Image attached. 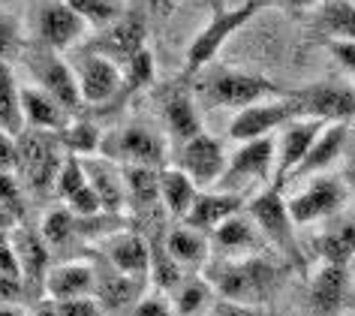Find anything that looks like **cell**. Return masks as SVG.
Masks as SVG:
<instances>
[{"instance_id":"3957f363","label":"cell","mask_w":355,"mask_h":316,"mask_svg":"<svg viewBox=\"0 0 355 316\" xmlns=\"http://www.w3.org/2000/svg\"><path fill=\"white\" fill-rule=\"evenodd\" d=\"M295 118H304V105L289 91L286 96H277V100H265L250 105V109H241L229 124V136L238 145L256 142V139H268L274 130H283Z\"/></svg>"},{"instance_id":"60d3db41","label":"cell","mask_w":355,"mask_h":316,"mask_svg":"<svg viewBox=\"0 0 355 316\" xmlns=\"http://www.w3.org/2000/svg\"><path fill=\"white\" fill-rule=\"evenodd\" d=\"M21 49V37H19V24H15V19L10 12L0 10V60H10L15 51Z\"/></svg>"},{"instance_id":"d6986e66","label":"cell","mask_w":355,"mask_h":316,"mask_svg":"<svg viewBox=\"0 0 355 316\" xmlns=\"http://www.w3.org/2000/svg\"><path fill=\"white\" fill-rule=\"evenodd\" d=\"M85 175H87V184L91 190L96 193L103 211L109 214H118L123 211V202H127V187H123V175L118 172V166L112 160H105L103 154L96 157H85Z\"/></svg>"},{"instance_id":"4fadbf2b","label":"cell","mask_w":355,"mask_h":316,"mask_svg":"<svg viewBox=\"0 0 355 316\" xmlns=\"http://www.w3.org/2000/svg\"><path fill=\"white\" fill-rule=\"evenodd\" d=\"M141 49H145V21H141L139 15L127 12L118 24L96 33V40L87 42L82 51H87V55H103L123 69Z\"/></svg>"},{"instance_id":"ab89813d","label":"cell","mask_w":355,"mask_h":316,"mask_svg":"<svg viewBox=\"0 0 355 316\" xmlns=\"http://www.w3.org/2000/svg\"><path fill=\"white\" fill-rule=\"evenodd\" d=\"M76 226H78V217L73 214V211L58 208V211H51V214L46 217L40 235H42V241H46L49 247H60V244H67L69 238H73Z\"/></svg>"},{"instance_id":"44dd1931","label":"cell","mask_w":355,"mask_h":316,"mask_svg":"<svg viewBox=\"0 0 355 316\" xmlns=\"http://www.w3.org/2000/svg\"><path fill=\"white\" fill-rule=\"evenodd\" d=\"M67 115H69V112L58 100H51V96L42 91V87H37V85L21 87V118H24V130L60 133V130L67 127Z\"/></svg>"},{"instance_id":"7bdbcfd3","label":"cell","mask_w":355,"mask_h":316,"mask_svg":"<svg viewBox=\"0 0 355 316\" xmlns=\"http://www.w3.org/2000/svg\"><path fill=\"white\" fill-rule=\"evenodd\" d=\"M172 301L163 295V292H154V295H145L139 298V304L132 307V316H172Z\"/></svg>"},{"instance_id":"e575fe53","label":"cell","mask_w":355,"mask_h":316,"mask_svg":"<svg viewBox=\"0 0 355 316\" xmlns=\"http://www.w3.org/2000/svg\"><path fill=\"white\" fill-rule=\"evenodd\" d=\"M60 145L67 148V154L73 157H96L103 148V136H100V127L91 124V121H76V124H67L60 130Z\"/></svg>"},{"instance_id":"7c38bea8","label":"cell","mask_w":355,"mask_h":316,"mask_svg":"<svg viewBox=\"0 0 355 316\" xmlns=\"http://www.w3.org/2000/svg\"><path fill=\"white\" fill-rule=\"evenodd\" d=\"M76 78H78V91H82L85 105H105L114 96H121L123 87V69L114 60L103 58V55H82L76 58Z\"/></svg>"},{"instance_id":"ba28073f","label":"cell","mask_w":355,"mask_h":316,"mask_svg":"<svg viewBox=\"0 0 355 316\" xmlns=\"http://www.w3.org/2000/svg\"><path fill=\"white\" fill-rule=\"evenodd\" d=\"M28 67L33 78H37V87H42L51 100H58L67 112H76L78 105H85L82 91H78V78L73 64H67L58 51L51 49H33L28 55Z\"/></svg>"},{"instance_id":"74e56055","label":"cell","mask_w":355,"mask_h":316,"mask_svg":"<svg viewBox=\"0 0 355 316\" xmlns=\"http://www.w3.org/2000/svg\"><path fill=\"white\" fill-rule=\"evenodd\" d=\"M85 187H87V175H85L82 157L67 154L64 157V166H60V172H58V181H55V193L64 202H69L76 193H82Z\"/></svg>"},{"instance_id":"816d5d0a","label":"cell","mask_w":355,"mask_h":316,"mask_svg":"<svg viewBox=\"0 0 355 316\" xmlns=\"http://www.w3.org/2000/svg\"><path fill=\"white\" fill-rule=\"evenodd\" d=\"M283 6H289V10H310V6H316L319 0H280Z\"/></svg>"},{"instance_id":"5b68a950","label":"cell","mask_w":355,"mask_h":316,"mask_svg":"<svg viewBox=\"0 0 355 316\" xmlns=\"http://www.w3.org/2000/svg\"><path fill=\"white\" fill-rule=\"evenodd\" d=\"M274 157H277V145L274 139H256V142H244L238 151L226 160V172L217 181V190L238 193L247 196V187L259 181H274Z\"/></svg>"},{"instance_id":"f546056e","label":"cell","mask_w":355,"mask_h":316,"mask_svg":"<svg viewBox=\"0 0 355 316\" xmlns=\"http://www.w3.org/2000/svg\"><path fill=\"white\" fill-rule=\"evenodd\" d=\"M139 283L141 280H132L121 271L109 268L105 274H96V301H100V307H109V310L139 304Z\"/></svg>"},{"instance_id":"f907efd6","label":"cell","mask_w":355,"mask_h":316,"mask_svg":"<svg viewBox=\"0 0 355 316\" xmlns=\"http://www.w3.org/2000/svg\"><path fill=\"white\" fill-rule=\"evenodd\" d=\"M15 229H19V217H15L12 211L0 208V241H10Z\"/></svg>"},{"instance_id":"603a6c76","label":"cell","mask_w":355,"mask_h":316,"mask_svg":"<svg viewBox=\"0 0 355 316\" xmlns=\"http://www.w3.org/2000/svg\"><path fill=\"white\" fill-rule=\"evenodd\" d=\"M12 247H15V256H19V265H21V280H24V289L28 286H37V289H46V277H49V244L42 241V235L31 232V229H15L12 232Z\"/></svg>"},{"instance_id":"83f0119b","label":"cell","mask_w":355,"mask_h":316,"mask_svg":"<svg viewBox=\"0 0 355 316\" xmlns=\"http://www.w3.org/2000/svg\"><path fill=\"white\" fill-rule=\"evenodd\" d=\"M319 30L328 42H355V3L352 0H322Z\"/></svg>"},{"instance_id":"ee69618b","label":"cell","mask_w":355,"mask_h":316,"mask_svg":"<svg viewBox=\"0 0 355 316\" xmlns=\"http://www.w3.org/2000/svg\"><path fill=\"white\" fill-rule=\"evenodd\" d=\"M58 313L60 316H103V307L96 298H73V301H58Z\"/></svg>"},{"instance_id":"b9f144b4","label":"cell","mask_w":355,"mask_h":316,"mask_svg":"<svg viewBox=\"0 0 355 316\" xmlns=\"http://www.w3.org/2000/svg\"><path fill=\"white\" fill-rule=\"evenodd\" d=\"M0 208L21 217V187H19V175L15 172H0Z\"/></svg>"},{"instance_id":"d4e9b609","label":"cell","mask_w":355,"mask_h":316,"mask_svg":"<svg viewBox=\"0 0 355 316\" xmlns=\"http://www.w3.org/2000/svg\"><path fill=\"white\" fill-rule=\"evenodd\" d=\"M343 295H346V265L322 262V268L316 271L313 283H310V307H313V313L331 316L343 304Z\"/></svg>"},{"instance_id":"9c48e42d","label":"cell","mask_w":355,"mask_h":316,"mask_svg":"<svg viewBox=\"0 0 355 316\" xmlns=\"http://www.w3.org/2000/svg\"><path fill=\"white\" fill-rule=\"evenodd\" d=\"M343 202H346V184L337 175L325 172V175L310 178L304 190L286 199V208L295 226H307V223H316V220H325V217L337 214L343 208Z\"/></svg>"},{"instance_id":"f35d334b","label":"cell","mask_w":355,"mask_h":316,"mask_svg":"<svg viewBox=\"0 0 355 316\" xmlns=\"http://www.w3.org/2000/svg\"><path fill=\"white\" fill-rule=\"evenodd\" d=\"M208 292H211V286L205 283V280H187L184 277V283L172 292L175 313L193 316L196 310H202V304H208Z\"/></svg>"},{"instance_id":"836d02e7","label":"cell","mask_w":355,"mask_h":316,"mask_svg":"<svg viewBox=\"0 0 355 316\" xmlns=\"http://www.w3.org/2000/svg\"><path fill=\"white\" fill-rule=\"evenodd\" d=\"M150 283L157 286V292L163 295H172L178 286L184 283V268L172 259V253L166 250L163 241H154L150 244V271H148Z\"/></svg>"},{"instance_id":"d6a6232c","label":"cell","mask_w":355,"mask_h":316,"mask_svg":"<svg viewBox=\"0 0 355 316\" xmlns=\"http://www.w3.org/2000/svg\"><path fill=\"white\" fill-rule=\"evenodd\" d=\"M159 172L163 169H150V166H121L123 175V187L127 196L132 199V205L150 208L159 202Z\"/></svg>"},{"instance_id":"9a60e30c","label":"cell","mask_w":355,"mask_h":316,"mask_svg":"<svg viewBox=\"0 0 355 316\" xmlns=\"http://www.w3.org/2000/svg\"><path fill=\"white\" fill-rule=\"evenodd\" d=\"M226 160H229V157L223 154V145H220V139L202 133V136L190 139V142L184 145L181 166H178V169L187 172L190 178L196 181V187H202V184H211V187H217V181L223 178V172H226Z\"/></svg>"},{"instance_id":"8fae6325","label":"cell","mask_w":355,"mask_h":316,"mask_svg":"<svg viewBox=\"0 0 355 316\" xmlns=\"http://www.w3.org/2000/svg\"><path fill=\"white\" fill-rule=\"evenodd\" d=\"M325 127H328L325 121H316V118H295V121H289V124L283 127L280 142H274L277 145V157H274V181H271V187L283 190V184L295 175L301 160L307 157V151L313 148V142L319 139V133H322Z\"/></svg>"},{"instance_id":"277c9868","label":"cell","mask_w":355,"mask_h":316,"mask_svg":"<svg viewBox=\"0 0 355 316\" xmlns=\"http://www.w3.org/2000/svg\"><path fill=\"white\" fill-rule=\"evenodd\" d=\"M259 10H262V3H256V0H247V3L235 6V10H220L214 19L199 30V37L190 42V49H187V76L202 73V69L217 58V51L226 46V40L232 37V33L241 30Z\"/></svg>"},{"instance_id":"ffe728a7","label":"cell","mask_w":355,"mask_h":316,"mask_svg":"<svg viewBox=\"0 0 355 316\" xmlns=\"http://www.w3.org/2000/svg\"><path fill=\"white\" fill-rule=\"evenodd\" d=\"M105 259L114 271L127 274L132 280H145L150 271V244L136 232H121L109 238Z\"/></svg>"},{"instance_id":"8d00e7d4","label":"cell","mask_w":355,"mask_h":316,"mask_svg":"<svg viewBox=\"0 0 355 316\" xmlns=\"http://www.w3.org/2000/svg\"><path fill=\"white\" fill-rule=\"evenodd\" d=\"M154 82V55H150L148 49H141L136 58L130 60L127 67H123V87H121V96H130L141 91V87H148Z\"/></svg>"},{"instance_id":"c3c4849f","label":"cell","mask_w":355,"mask_h":316,"mask_svg":"<svg viewBox=\"0 0 355 316\" xmlns=\"http://www.w3.org/2000/svg\"><path fill=\"white\" fill-rule=\"evenodd\" d=\"M328 51L337 58V64H340L346 73L355 76V42H328Z\"/></svg>"},{"instance_id":"1f68e13d","label":"cell","mask_w":355,"mask_h":316,"mask_svg":"<svg viewBox=\"0 0 355 316\" xmlns=\"http://www.w3.org/2000/svg\"><path fill=\"white\" fill-rule=\"evenodd\" d=\"M78 19L94 30H105L127 15V0H64Z\"/></svg>"},{"instance_id":"bcb514c9","label":"cell","mask_w":355,"mask_h":316,"mask_svg":"<svg viewBox=\"0 0 355 316\" xmlns=\"http://www.w3.org/2000/svg\"><path fill=\"white\" fill-rule=\"evenodd\" d=\"M0 274L3 277H21V265H19V256H15L12 238L0 241Z\"/></svg>"},{"instance_id":"7dc6e473","label":"cell","mask_w":355,"mask_h":316,"mask_svg":"<svg viewBox=\"0 0 355 316\" xmlns=\"http://www.w3.org/2000/svg\"><path fill=\"white\" fill-rule=\"evenodd\" d=\"M24 295V280L21 277H3L0 274V307H10Z\"/></svg>"},{"instance_id":"ac0fdd59","label":"cell","mask_w":355,"mask_h":316,"mask_svg":"<svg viewBox=\"0 0 355 316\" xmlns=\"http://www.w3.org/2000/svg\"><path fill=\"white\" fill-rule=\"evenodd\" d=\"M87 24L78 19V15L69 10V6L60 0V3H51L42 10L40 15V37H42V46L51 49V51H67L73 49L78 40L85 37Z\"/></svg>"},{"instance_id":"f6af8a7d","label":"cell","mask_w":355,"mask_h":316,"mask_svg":"<svg viewBox=\"0 0 355 316\" xmlns=\"http://www.w3.org/2000/svg\"><path fill=\"white\" fill-rule=\"evenodd\" d=\"M19 169V142L6 130H0V172H15Z\"/></svg>"},{"instance_id":"4dcf8cb0","label":"cell","mask_w":355,"mask_h":316,"mask_svg":"<svg viewBox=\"0 0 355 316\" xmlns=\"http://www.w3.org/2000/svg\"><path fill=\"white\" fill-rule=\"evenodd\" d=\"M163 112H166L168 133H172L175 139H181L184 145H187L190 139L202 136V121H199V112H196V105H193L190 96H184V94L168 96Z\"/></svg>"},{"instance_id":"681fc988","label":"cell","mask_w":355,"mask_h":316,"mask_svg":"<svg viewBox=\"0 0 355 316\" xmlns=\"http://www.w3.org/2000/svg\"><path fill=\"white\" fill-rule=\"evenodd\" d=\"M214 316H262L259 307H244V304H232V301H220Z\"/></svg>"},{"instance_id":"cb8c5ba5","label":"cell","mask_w":355,"mask_h":316,"mask_svg":"<svg viewBox=\"0 0 355 316\" xmlns=\"http://www.w3.org/2000/svg\"><path fill=\"white\" fill-rule=\"evenodd\" d=\"M346 145V124H328L322 133H319V139L313 142V148L307 151V157L301 160V166L295 169V175L292 178L295 181H310L316 178V175H325L328 169H331V163L340 157Z\"/></svg>"},{"instance_id":"f5cc1de1","label":"cell","mask_w":355,"mask_h":316,"mask_svg":"<svg viewBox=\"0 0 355 316\" xmlns=\"http://www.w3.org/2000/svg\"><path fill=\"white\" fill-rule=\"evenodd\" d=\"M0 316H24V313L15 310V307H0Z\"/></svg>"},{"instance_id":"7a4b0ae2","label":"cell","mask_w":355,"mask_h":316,"mask_svg":"<svg viewBox=\"0 0 355 316\" xmlns=\"http://www.w3.org/2000/svg\"><path fill=\"white\" fill-rule=\"evenodd\" d=\"M250 220L256 223V229L271 247H277V253L289 265L301 268L304 259H301V244L295 235V220H292L286 199H283V190L277 187H265L259 196H253L250 208H247Z\"/></svg>"},{"instance_id":"f1b7e54d","label":"cell","mask_w":355,"mask_h":316,"mask_svg":"<svg viewBox=\"0 0 355 316\" xmlns=\"http://www.w3.org/2000/svg\"><path fill=\"white\" fill-rule=\"evenodd\" d=\"M0 130L19 139L24 133L21 118V87L12 76V67L0 60Z\"/></svg>"},{"instance_id":"52a82bcc","label":"cell","mask_w":355,"mask_h":316,"mask_svg":"<svg viewBox=\"0 0 355 316\" xmlns=\"http://www.w3.org/2000/svg\"><path fill=\"white\" fill-rule=\"evenodd\" d=\"M60 148L64 145H60L58 133L24 130L19 136V169L33 190H46L58 181V172L67 157V154H60Z\"/></svg>"},{"instance_id":"8992f818","label":"cell","mask_w":355,"mask_h":316,"mask_svg":"<svg viewBox=\"0 0 355 316\" xmlns=\"http://www.w3.org/2000/svg\"><path fill=\"white\" fill-rule=\"evenodd\" d=\"M286 94L289 91H283V87L268 82V78L238 73V69H223V73H217L205 85V100L211 105H223V109H238V112L265 100H277V96H286Z\"/></svg>"},{"instance_id":"484cf974","label":"cell","mask_w":355,"mask_h":316,"mask_svg":"<svg viewBox=\"0 0 355 316\" xmlns=\"http://www.w3.org/2000/svg\"><path fill=\"white\" fill-rule=\"evenodd\" d=\"M196 196H199L196 181H193L184 169L175 166V169L159 172V202H163L172 217H187Z\"/></svg>"},{"instance_id":"30bf717a","label":"cell","mask_w":355,"mask_h":316,"mask_svg":"<svg viewBox=\"0 0 355 316\" xmlns=\"http://www.w3.org/2000/svg\"><path fill=\"white\" fill-rule=\"evenodd\" d=\"M100 154L114 166H150V169H163L166 145L157 133L145 127H123L109 139H103Z\"/></svg>"},{"instance_id":"6da1fadb","label":"cell","mask_w":355,"mask_h":316,"mask_svg":"<svg viewBox=\"0 0 355 316\" xmlns=\"http://www.w3.org/2000/svg\"><path fill=\"white\" fill-rule=\"evenodd\" d=\"M205 283L220 295V301L259 307L283 283V268L262 253L244 259H214L205 268Z\"/></svg>"},{"instance_id":"4316f807","label":"cell","mask_w":355,"mask_h":316,"mask_svg":"<svg viewBox=\"0 0 355 316\" xmlns=\"http://www.w3.org/2000/svg\"><path fill=\"white\" fill-rule=\"evenodd\" d=\"M166 250L181 268H199L211 259V238L205 232H196L190 226H181L166 238Z\"/></svg>"},{"instance_id":"7402d4cb","label":"cell","mask_w":355,"mask_h":316,"mask_svg":"<svg viewBox=\"0 0 355 316\" xmlns=\"http://www.w3.org/2000/svg\"><path fill=\"white\" fill-rule=\"evenodd\" d=\"M96 289V271L85 262H67L49 271L46 295L49 301H73V298H87Z\"/></svg>"},{"instance_id":"2e32d148","label":"cell","mask_w":355,"mask_h":316,"mask_svg":"<svg viewBox=\"0 0 355 316\" xmlns=\"http://www.w3.org/2000/svg\"><path fill=\"white\" fill-rule=\"evenodd\" d=\"M244 202H247V196H238V193H223V190L202 193L199 190V196H196V202H193V208H190V214L184 217V220H187L190 229L208 235V232H214L220 223H226L229 217L241 214Z\"/></svg>"},{"instance_id":"5bb4252c","label":"cell","mask_w":355,"mask_h":316,"mask_svg":"<svg viewBox=\"0 0 355 316\" xmlns=\"http://www.w3.org/2000/svg\"><path fill=\"white\" fill-rule=\"evenodd\" d=\"M292 94L304 105V118H316L325 124H346L355 118V91L346 85H310Z\"/></svg>"},{"instance_id":"d590c367","label":"cell","mask_w":355,"mask_h":316,"mask_svg":"<svg viewBox=\"0 0 355 316\" xmlns=\"http://www.w3.org/2000/svg\"><path fill=\"white\" fill-rule=\"evenodd\" d=\"M319 256H322V262H331V265H349V259L355 256V220L322 235L319 238Z\"/></svg>"},{"instance_id":"e0dca14e","label":"cell","mask_w":355,"mask_h":316,"mask_svg":"<svg viewBox=\"0 0 355 316\" xmlns=\"http://www.w3.org/2000/svg\"><path fill=\"white\" fill-rule=\"evenodd\" d=\"M259 229L250 217H229L226 223H220L211 232V244H214L217 259H244V256H256L259 253Z\"/></svg>"}]
</instances>
